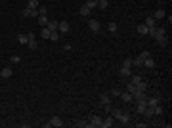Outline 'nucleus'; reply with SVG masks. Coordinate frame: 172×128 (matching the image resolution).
<instances>
[{
	"mask_svg": "<svg viewBox=\"0 0 172 128\" xmlns=\"http://www.w3.org/2000/svg\"><path fill=\"white\" fill-rule=\"evenodd\" d=\"M69 31H71V25H69V21H59V23H57V33L67 35Z\"/></svg>",
	"mask_w": 172,
	"mask_h": 128,
	"instance_id": "obj_1",
	"label": "nucleus"
},
{
	"mask_svg": "<svg viewBox=\"0 0 172 128\" xmlns=\"http://www.w3.org/2000/svg\"><path fill=\"white\" fill-rule=\"evenodd\" d=\"M101 121H103V119H101L100 115H92V117H90V121H88V128H96V126H100V124H101Z\"/></svg>",
	"mask_w": 172,
	"mask_h": 128,
	"instance_id": "obj_2",
	"label": "nucleus"
},
{
	"mask_svg": "<svg viewBox=\"0 0 172 128\" xmlns=\"http://www.w3.org/2000/svg\"><path fill=\"white\" fill-rule=\"evenodd\" d=\"M157 103H161V96H147V101H145V105L147 107H153V105H157Z\"/></svg>",
	"mask_w": 172,
	"mask_h": 128,
	"instance_id": "obj_3",
	"label": "nucleus"
},
{
	"mask_svg": "<svg viewBox=\"0 0 172 128\" xmlns=\"http://www.w3.org/2000/svg\"><path fill=\"white\" fill-rule=\"evenodd\" d=\"M88 27H90V31H92V33H100V21H98V19H90V21H88Z\"/></svg>",
	"mask_w": 172,
	"mask_h": 128,
	"instance_id": "obj_4",
	"label": "nucleus"
},
{
	"mask_svg": "<svg viewBox=\"0 0 172 128\" xmlns=\"http://www.w3.org/2000/svg\"><path fill=\"white\" fill-rule=\"evenodd\" d=\"M143 25H145L147 29H155V27H157V19H155L153 15H149V17H145V23H143Z\"/></svg>",
	"mask_w": 172,
	"mask_h": 128,
	"instance_id": "obj_5",
	"label": "nucleus"
},
{
	"mask_svg": "<svg viewBox=\"0 0 172 128\" xmlns=\"http://www.w3.org/2000/svg\"><path fill=\"white\" fill-rule=\"evenodd\" d=\"M117 121H119V122H122V124H128V122H130V115L126 113V111H121V115H119Z\"/></svg>",
	"mask_w": 172,
	"mask_h": 128,
	"instance_id": "obj_6",
	"label": "nucleus"
},
{
	"mask_svg": "<svg viewBox=\"0 0 172 128\" xmlns=\"http://www.w3.org/2000/svg\"><path fill=\"white\" fill-rule=\"evenodd\" d=\"M113 122H115V119H113V117H105L103 121H101L100 128H111V126H113Z\"/></svg>",
	"mask_w": 172,
	"mask_h": 128,
	"instance_id": "obj_7",
	"label": "nucleus"
},
{
	"mask_svg": "<svg viewBox=\"0 0 172 128\" xmlns=\"http://www.w3.org/2000/svg\"><path fill=\"white\" fill-rule=\"evenodd\" d=\"M12 77V67H4L2 71H0V78H4V81H8V78Z\"/></svg>",
	"mask_w": 172,
	"mask_h": 128,
	"instance_id": "obj_8",
	"label": "nucleus"
},
{
	"mask_svg": "<svg viewBox=\"0 0 172 128\" xmlns=\"http://www.w3.org/2000/svg\"><path fill=\"white\" fill-rule=\"evenodd\" d=\"M100 103H101V105H111V96H107V94H101L100 96Z\"/></svg>",
	"mask_w": 172,
	"mask_h": 128,
	"instance_id": "obj_9",
	"label": "nucleus"
},
{
	"mask_svg": "<svg viewBox=\"0 0 172 128\" xmlns=\"http://www.w3.org/2000/svg\"><path fill=\"white\" fill-rule=\"evenodd\" d=\"M143 65H145L147 69H155V65H157V61H155V59H153V58H151V55H149V58H147L145 61H143Z\"/></svg>",
	"mask_w": 172,
	"mask_h": 128,
	"instance_id": "obj_10",
	"label": "nucleus"
},
{
	"mask_svg": "<svg viewBox=\"0 0 172 128\" xmlns=\"http://www.w3.org/2000/svg\"><path fill=\"white\" fill-rule=\"evenodd\" d=\"M50 124L56 126V128H61V126H63V121H61L59 117H52V119H50Z\"/></svg>",
	"mask_w": 172,
	"mask_h": 128,
	"instance_id": "obj_11",
	"label": "nucleus"
},
{
	"mask_svg": "<svg viewBox=\"0 0 172 128\" xmlns=\"http://www.w3.org/2000/svg\"><path fill=\"white\" fill-rule=\"evenodd\" d=\"M121 98H122V101H126V103L134 101V99H132V94H130V92H121Z\"/></svg>",
	"mask_w": 172,
	"mask_h": 128,
	"instance_id": "obj_12",
	"label": "nucleus"
},
{
	"mask_svg": "<svg viewBox=\"0 0 172 128\" xmlns=\"http://www.w3.org/2000/svg\"><path fill=\"white\" fill-rule=\"evenodd\" d=\"M48 21H50V17H48V15H38V25L40 27H46Z\"/></svg>",
	"mask_w": 172,
	"mask_h": 128,
	"instance_id": "obj_13",
	"label": "nucleus"
},
{
	"mask_svg": "<svg viewBox=\"0 0 172 128\" xmlns=\"http://www.w3.org/2000/svg\"><path fill=\"white\" fill-rule=\"evenodd\" d=\"M155 42L159 44V46H166V44H168V37H159V38H155Z\"/></svg>",
	"mask_w": 172,
	"mask_h": 128,
	"instance_id": "obj_14",
	"label": "nucleus"
},
{
	"mask_svg": "<svg viewBox=\"0 0 172 128\" xmlns=\"http://www.w3.org/2000/svg\"><path fill=\"white\" fill-rule=\"evenodd\" d=\"M145 107H147V105H145V103H143V101H138L134 109H136V113H140V115H142L143 111H145Z\"/></svg>",
	"mask_w": 172,
	"mask_h": 128,
	"instance_id": "obj_15",
	"label": "nucleus"
},
{
	"mask_svg": "<svg viewBox=\"0 0 172 128\" xmlns=\"http://www.w3.org/2000/svg\"><path fill=\"white\" fill-rule=\"evenodd\" d=\"M50 33H52V31L48 29V27H42V31H40V37H42L44 40H48V38H50Z\"/></svg>",
	"mask_w": 172,
	"mask_h": 128,
	"instance_id": "obj_16",
	"label": "nucleus"
},
{
	"mask_svg": "<svg viewBox=\"0 0 172 128\" xmlns=\"http://www.w3.org/2000/svg\"><path fill=\"white\" fill-rule=\"evenodd\" d=\"M143 117H145V119H153L155 117V115H153V107H145V111H143Z\"/></svg>",
	"mask_w": 172,
	"mask_h": 128,
	"instance_id": "obj_17",
	"label": "nucleus"
},
{
	"mask_svg": "<svg viewBox=\"0 0 172 128\" xmlns=\"http://www.w3.org/2000/svg\"><path fill=\"white\" fill-rule=\"evenodd\" d=\"M153 115H155V117H161V115H163V107H161V103L153 105Z\"/></svg>",
	"mask_w": 172,
	"mask_h": 128,
	"instance_id": "obj_18",
	"label": "nucleus"
},
{
	"mask_svg": "<svg viewBox=\"0 0 172 128\" xmlns=\"http://www.w3.org/2000/svg\"><path fill=\"white\" fill-rule=\"evenodd\" d=\"M136 90H138V92H145V90H147V82H145V81H140V82L136 84Z\"/></svg>",
	"mask_w": 172,
	"mask_h": 128,
	"instance_id": "obj_19",
	"label": "nucleus"
},
{
	"mask_svg": "<svg viewBox=\"0 0 172 128\" xmlns=\"http://www.w3.org/2000/svg\"><path fill=\"white\" fill-rule=\"evenodd\" d=\"M57 23H59V21H56V19H50V21H48V29H50V31H57Z\"/></svg>",
	"mask_w": 172,
	"mask_h": 128,
	"instance_id": "obj_20",
	"label": "nucleus"
},
{
	"mask_svg": "<svg viewBox=\"0 0 172 128\" xmlns=\"http://www.w3.org/2000/svg\"><path fill=\"white\" fill-rule=\"evenodd\" d=\"M119 75H121V77H130V75H132V69H126V67H121Z\"/></svg>",
	"mask_w": 172,
	"mask_h": 128,
	"instance_id": "obj_21",
	"label": "nucleus"
},
{
	"mask_svg": "<svg viewBox=\"0 0 172 128\" xmlns=\"http://www.w3.org/2000/svg\"><path fill=\"white\" fill-rule=\"evenodd\" d=\"M84 6H86V8H90V10H94V8H98V0H86Z\"/></svg>",
	"mask_w": 172,
	"mask_h": 128,
	"instance_id": "obj_22",
	"label": "nucleus"
},
{
	"mask_svg": "<svg viewBox=\"0 0 172 128\" xmlns=\"http://www.w3.org/2000/svg\"><path fill=\"white\" fill-rule=\"evenodd\" d=\"M165 15H166V14H165V10H157V12L153 14V17L159 21V19H165Z\"/></svg>",
	"mask_w": 172,
	"mask_h": 128,
	"instance_id": "obj_23",
	"label": "nucleus"
},
{
	"mask_svg": "<svg viewBox=\"0 0 172 128\" xmlns=\"http://www.w3.org/2000/svg\"><path fill=\"white\" fill-rule=\"evenodd\" d=\"M138 33L140 35H149V29H147L143 23H140V25H138Z\"/></svg>",
	"mask_w": 172,
	"mask_h": 128,
	"instance_id": "obj_24",
	"label": "nucleus"
},
{
	"mask_svg": "<svg viewBox=\"0 0 172 128\" xmlns=\"http://www.w3.org/2000/svg\"><path fill=\"white\" fill-rule=\"evenodd\" d=\"M98 8H101V10H107V8H109V0H98Z\"/></svg>",
	"mask_w": 172,
	"mask_h": 128,
	"instance_id": "obj_25",
	"label": "nucleus"
},
{
	"mask_svg": "<svg viewBox=\"0 0 172 128\" xmlns=\"http://www.w3.org/2000/svg\"><path fill=\"white\" fill-rule=\"evenodd\" d=\"M92 14V10L90 8H86V6H80V10H79V15H90Z\"/></svg>",
	"mask_w": 172,
	"mask_h": 128,
	"instance_id": "obj_26",
	"label": "nucleus"
},
{
	"mask_svg": "<svg viewBox=\"0 0 172 128\" xmlns=\"http://www.w3.org/2000/svg\"><path fill=\"white\" fill-rule=\"evenodd\" d=\"M48 40L57 42V40H59V33H57V31H52V33H50V38H48Z\"/></svg>",
	"mask_w": 172,
	"mask_h": 128,
	"instance_id": "obj_27",
	"label": "nucleus"
},
{
	"mask_svg": "<svg viewBox=\"0 0 172 128\" xmlns=\"http://www.w3.org/2000/svg\"><path fill=\"white\" fill-rule=\"evenodd\" d=\"M17 42L19 44H27L29 42V37H27V35H19V37H17Z\"/></svg>",
	"mask_w": 172,
	"mask_h": 128,
	"instance_id": "obj_28",
	"label": "nucleus"
},
{
	"mask_svg": "<svg viewBox=\"0 0 172 128\" xmlns=\"http://www.w3.org/2000/svg\"><path fill=\"white\" fill-rule=\"evenodd\" d=\"M27 46H29V50H36V46H38V44H36L35 38H31V40L27 42Z\"/></svg>",
	"mask_w": 172,
	"mask_h": 128,
	"instance_id": "obj_29",
	"label": "nucleus"
},
{
	"mask_svg": "<svg viewBox=\"0 0 172 128\" xmlns=\"http://www.w3.org/2000/svg\"><path fill=\"white\" fill-rule=\"evenodd\" d=\"M130 77H132V81H130V82H134V84H138L140 81H143V78H142V75H130Z\"/></svg>",
	"mask_w": 172,
	"mask_h": 128,
	"instance_id": "obj_30",
	"label": "nucleus"
},
{
	"mask_svg": "<svg viewBox=\"0 0 172 128\" xmlns=\"http://www.w3.org/2000/svg\"><path fill=\"white\" fill-rule=\"evenodd\" d=\"M117 29H119V25H117L115 21H113V23H109V33H113V35H115V33H117Z\"/></svg>",
	"mask_w": 172,
	"mask_h": 128,
	"instance_id": "obj_31",
	"label": "nucleus"
},
{
	"mask_svg": "<svg viewBox=\"0 0 172 128\" xmlns=\"http://www.w3.org/2000/svg\"><path fill=\"white\" fill-rule=\"evenodd\" d=\"M149 55H151V54H149V52H147V50H143V52H142V54H140V55H138V58H140V59H142V61H145V59H147V58H149Z\"/></svg>",
	"mask_w": 172,
	"mask_h": 128,
	"instance_id": "obj_32",
	"label": "nucleus"
},
{
	"mask_svg": "<svg viewBox=\"0 0 172 128\" xmlns=\"http://www.w3.org/2000/svg\"><path fill=\"white\" fill-rule=\"evenodd\" d=\"M27 8H38V0H29Z\"/></svg>",
	"mask_w": 172,
	"mask_h": 128,
	"instance_id": "obj_33",
	"label": "nucleus"
},
{
	"mask_svg": "<svg viewBox=\"0 0 172 128\" xmlns=\"http://www.w3.org/2000/svg\"><path fill=\"white\" fill-rule=\"evenodd\" d=\"M134 90H136V84H134V82H128V84H126V92H130V94H132Z\"/></svg>",
	"mask_w": 172,
	"mask_h": 128,
	"instance_id": "obj_34",
	"label": "nucleus"
},
{
	"mask_svg": "<svg viewBox=\"0 0 172 128\" xmlns=\"http://www.w3.org/2000/svg\"><path fill=\"white\" fill-rule=\"evenodd\" d=\"M122 67H126V69H132V59H124V61H122Z\"/></svg>",
	"mask_w": 172,
	"mask_h": 128,
	"instance_id": "obj_35",
	"label": "nucleus"
},
{
	"mask_svg": "<svg viewBox=\"0 0 172 128\" xmlns=\"http://www.w3.org/2000/svg\"><path fill=\"white\" fill-rule=\"evenodd\" d=\"M38 15H48L46 6H38Z\"/></svg>",
	"mask_w": 172,
	"mask_h": 128,
	"instance_id": "obj_36",
	"label": "nucleus"
},
{
	"mask_svg": "<svg viewBox=\"0 0 172 128\" xmlns=\"http://www.w3.org/2000/svg\"><path fill=\"white\" fill-rule=\"evenodd\" d=\"M21 15L23 17H31V8H25V10L21 12Z\"/></svg>",
	"mask_w": 172,
	"mask_h": 128,
	"instance_id": "obj_37",
	"label": "nucleus"
},
{
	"mask_svg": "<svg viewBox=\"0 0 172 128\" xmlns=\"http://www.w3.org/2000/svg\"><path fill=\"white\" fill-rule=\"evenodd\" d=\"M79 128H88V122H84V121H79V122H75Z\"/></svg>",
	"mask_w": 172,
	"mask_h": 128,
	"instance_id": "obj_38",
	"label": "nucleus"
},
{
	"mask_svg": "<svg viewBox=\"0 0 172 128\" xmlns=\"http://www.w3.org/2000/svg\"><path fill=\"white\" fill-rule=\"evenodd\" d=\"M111 96H115V98H117V96H121V90H119V88H113V90H111Z\"/></svg>",
	"mask_w": 172,
	"mask_h": 128,
	"instance_id": "obj_39",
	"label": "nucleus"
},
{
	"mask_svg": "<svg viewBox=\"0 0 172 128\" xmlns=\"http://www.w3.org/2000/svg\"><path fill=\"white\" fill-rule=\"evenodd\" d=\"M10 61H12V63H19V55H12Z\"/></svg>",
	"mask_w": 172,
	"mask_h": 128,
	"instance_id": "obj_40",
	"label": "nucleus"
}]
</instances>
